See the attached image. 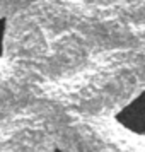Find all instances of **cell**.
<instances>
[{"label":"cell","instance_id":"3957f363","mask_svg":"<svg viewBox=\"0 0 145 152\" xmlns=\"http://www.w3.org/2000/svg\"><path fill=\"white\" fill-rule=\"evenodd\" d=\"M51 152H63V151H62V149H53Z\"/></svg>","mask_w":145,"mask_h":152},{"label":"cell","instance_id":"7a4b0ae2","mask_svg":"<svg viewBox=\"0 0 145 152\" xmlns=\"http://www.w3.org/2000/svg\"><path fill=\"white\" fill-rule=\"evenodd\" d=\"M9 31V19L5 15H0V60L5 55V41H7Z\"/></svg>","mask_w":145,"mask_h":152},{"label":"cell","instance_id":"6da1fadb","mask_svg":"<svg viewBox=\"0 0 145 152\" xmlns=\"http://www.w3.org/2000/svg\"><path fill=\"white\" fill-rule=\"evenodd\" d=\"M116 120L126 130L145 137V91L118 113Z\"/></svg>","mask_w":145,"mask_h":152}]
</instances>
